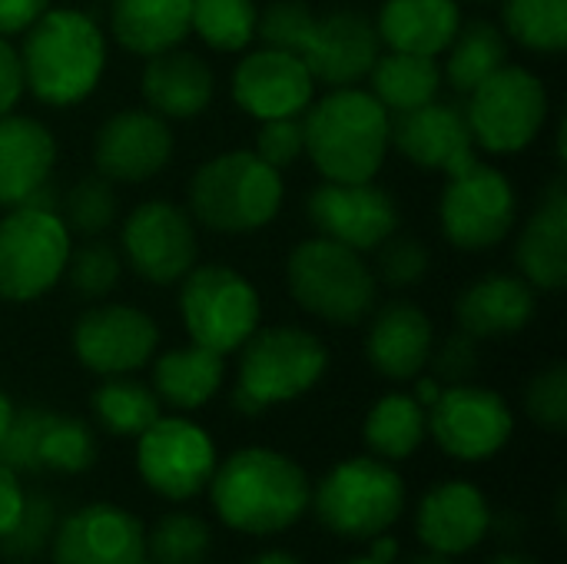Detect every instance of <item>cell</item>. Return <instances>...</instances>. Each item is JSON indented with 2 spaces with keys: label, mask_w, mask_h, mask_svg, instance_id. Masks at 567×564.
Here are the masks:
<instances>
[{
  "label": "cell",
  "mask_w": 567,
  "mask_h": 564,
  "mask_svg": "<svg viewBox=\"0 0 567 564\" xmlns=\"http://www.w3.org/2000/svg\"><path fill=\"white\" fill-rule=\"evenodd\" d=\"M439 90H442V70H439L435 57L389 50V53H379L369 70V93L389 113H405V110L425 106V103L439 100Z\"/></svg>",
  "instance_id": "4dcf8cb0"
},
{
  "label": "cell",
  "mask_w": 567,
  "mask_h": 564,
  "mask_svg": "<svg viewBox=\"0 0 567 564\" xmlns=\"http://www.w3.org/2000/svg\"><path fill=\"white\" fill-rule=\"evenodd\" d=\"M515 263L522 269V279H528L535 289H561L567 283V186L565 180H555L525 223Z\"/></svg>",
  "instance_id": "484cf974"
},
{
  "label": "cell",
  "mask_w": 567,
  "mask_h": 564,
  "mask_svg": "<svg viewBox=\"0 0 567 564\" xmlns=\"http://www.w3.org/2000/svg\"><path fill=\"white\" fill-rule=\"evenodd\" d=\"M535 286L515 273H492L465 286L455 299V322L475 339H502L525 332L535 319Z\"/></svg>",
  "instance_id": "cb8c5ba5"
},
{
  "label": "cell",
  "mask_w": 567,
  "mask_h": 564,
  "mask_svg": "<svg viewBox=\"0 0 567 564\" xmlns=\"http://www.w3.org/2000/svg\"><path fill=\"white\" fill-rule=\"evenodd\" d=\"M256 0H193L189 30H196L213 50L239 53L256 37Z\"/></svg>",
  "instance_id": "d590c367"
},
{
  "label": "cell",
  "mask_w": 567,
  "mask_h": 564,
  "mask_svg": "<svg viewBox=\"0 0 567 564\" xmlns=\"http://www.w3.org/2000/svg\"><path fill=\"white\" fill-rule=\"evenodd\" d=\"M429 369H432V376L442 386L472 382V376L478 372V339L468 336V332H462V329H455L439 346H432Z\"/></svg>",
  "instance_id": "7dc6e473"
},
{
  "label": "cell",
  "mask_w": 567,
  "mask_h": 564,
  "mask_svg": "<svg viewBox=\"0 0 567 564\" xmlns=\"http://www.w3.org/2000/svg\"><path fill=\"white\" fill-rule=\"evenodd\" d=\"M492 505L475 482L449 479L432 485L415 509V535L425 552L435 555H468L492 532Z\"/></svg>",
  "instance_id": "44dd1931"
},
{
  "label": "cell",
  "mask_w": 567,
  "mask_h": 564,
  "mask_svg": "<svg viewBox=\"0 0 567 564\" xmlns=\"http://www.w3.org/2000/svg\"><path fill=\"white\" fill-rule=\"evenodd\" d=\"M56 143L53 133L33 120L3 113L0 116V206H20L37 193L53 170Z\"/></svg>",
  "instance_id": "4316f807"
},
{
  "label": "cell",
  "mask_w": 567,
  "mask_h": 564,
  "mask_svg": "<svg viewBox=\"0 0 567 564\" xmlns=\"http://www.w3.org/2000/svg\"><path fill=\"white\" fill-rule=\"evenodd\" d=\"M66 279L80 299H106L123 276V256L106 239H90L66 256Z\"/></svg>",
  "instance_id": "60d3db41"
},
{
  "label": "cell",
  "mask_w": 567,
  "mask_h": 564,
  "mask_svg": "<svg viewBox=\"0 0 567 564\" xmlns=\"http://www.w3.org/2000/svg\"><path fill=\"white\" fill-rule=\"evenodd\" d=\"M179 316L189 342L219 356L236 352L259 329V293L229 266H193L183 276Z\"/></svg>",
  "instance_id": "ba28073f"
},
{
  "label": "cell",
  "mask_w": 567,
  "mask_h": 564,
  "mask_svg": "<svg viewBox=\"0 0 567 564\" xmlns=\"http://www.w3.org/2000/svg\"><path fill=\"white\" fill-rule=\"evenodd\" d=\"M306 153V130H302V113L299 116H279V120H262L259 140H256V156L269 163L272 170H289L299 156Z\"/></svg>",
  "instance_id": "bcb514c9"
},
{
  "label": "cell",
  "mask_w": 567,
  "mask_h": 564,
  "mask_svg": "<svg viewBox=\"0 0 567 564\" xmlns=\"http://www.w3.org/2000/svg\"><path fill=\"white\" fill-rule=\"evenodd\" d=\"M389 146L419 170H439L445 176L478 160L465 110L439 100L405 113H389Z\"/></svg>",
  "instance_id": "ac0fdd59"
},
{
  "label": "cell",
  "mask_w": 567,
  "mask_h": 564,
  "mask_svg": "<svg viewBox=\"0 0 567 564\" xmlns=\"http://www.w3.org/2000/svg\"><path fill=\"white\" fill-rule=\"evenodd\" d=\"M10 419H13V402H10V396L0 389V442H3V432H7V425H10Z\"/></svg>",
  "instance_id": "9f6ffc18"
},
{
  "label": "cell",
  "mask_w": 567,
  "mask_h": 564,
  "mask_svg": "<svg viewBox=\"0 0 567 564\" xmlns=\"http://www.w3.org/2000/svg\"><path fill=\"white\" fill-rule=\"evenodd\" d=\"M286 283L309 316L332 326H355L375 309L379 283L362 253L326 236L306 239L289 253Z\"/></svg>",
  "instance_id": "52a82bcc"
},
{
  "label": "cell",
  "mask_w": 567,
  "mask_h": 564,
  "mask_svg": "<svg viewBox=\"0 0 567 564\" xmlns=\"http://www.w3.org/2000/svg\"><path fill=\"white\" fill-rule=\"evenodd\" d=\"M339 564H389V562H379V558H372V555H359V558H346V562Z\"/></svg>",
  "instance_id": "680465c9"
},
{
  "label": "cell",
  "mask_w": 567,
  "mask_h": 564,
  "mask_svg": "<svg viewBox=\"0 0 567 564\" xmlns=\"http://www.w3.org/2000/svg\"><path fill=\"white\" fill-rule=\"evenodd\" d=\"M50 564H150L143 522L110 502L73 509L56 522Z\"/></svg>",
  "instance_id": "e0dca14e"
},
{
  "label": "cell",
  "mask_w": 567,
  "mask_h": 564,
  "mask_svg": "<svg viewBox=\"0 0 567 564\" xmlns=\"http://www.w3.org/2000/svg\"><path fill=\"white\" fill-rule=\"evenodd\" d=\"M17 53L23 90L50 106L86 100L106 66L103 30L80 10H43L23 30V47Z\"/></svg>",
  "instance_id": "7a4b0ae2"
},
{
  "label": "cell",
  "mask_w": 567,
  "mask_h": 564,
  "mask_svg": "<svg viewBox=\"0 0 567 564\" xmlns=\"http://www.w3.org/2000/svg\"><path fill=\"white\" fill-rule=\"evenodd\" d=\"M365 449L382 462H405L412 459L422 442L429 439V412L409 392L382 396L362 425Z\"/></svg>",
  "instance_id": "1f68e13d"
},
{
  "label": "cell",
  "mask_w": 567,
  "mask_h": 564,
  "mask_svg": "<svg viewBox=\"0 0 567 564\" xmlns=\"http://www.w3.org/2000/svg\"><path fill=\"white\" fill-rule=\"evenodd\" d=\"M159 346L153 316L133 306L106 302L86 309L73 326V356L96 376H130L143 369Z\"/></svg>",
  "instance_id": "2e32d148"
},
{
  "label": "cell",
  "mask_w": 567,
  "mask_h": 564,
  "mask_svg": "<svg viewBox=\"0 0 567 564\" xmlns=\"http://www.w3.org/2000/svg\"><path fill=\"white\" fill-rule=\"evenodd\" d=\"M435 346L432 319L405 299L385 302L372 309L369 336H365V359L369 366L389 382H412L429 369V356Z\"/></svg>",
  "instance_id": "603a6c76"
},
{
  "label": "cell",
  "mask_w": 567,
  "mask_h": 564,
  "mask_svg": "<svg viewBox=\"0 0 567 564\" xmlns=\"http://www.w3.org/2000/svg\"><path fill=\"white\" fill-rule=\"evenodd\" d=\"M70 256V229L56 209L13 206L0 219V299L33 302L47 296Z\"/></svg>",
  "instance_id": "9c48e42d"
},
{
  "label": "cell",
  "mask_w": 567,
  "mask_h": 564,
  "mask_svg": "<svg viewBox=\"0 0 567 564\" xmlns=\"http://www.w3.org/2000/svg\"><path fill=\"white\" fill-rule=\"evenodd\" d=\"M412 382H415V392H412V396H415V402L429 412V409H432V402L442 396V389H445V386H442L435 376H415Z\"/></svg>",
  "instance_id": "816d5d0a"
},
{
  "label": "cell",
  "mask_w": 567,
  "mask_h": 564,
  "mask_svg": "<svg viewBox=\"0 0 567 564\" xmlns=\"http://www.w3.org/2000/svg\"><path fill=\"white\" fill-rule=\"evenodd\" d=\"M56 509L50 499L43 495H27L20 519L13 522V529L0 539V558L10 564H33L50 552L53 532H56Z\"/></svg>",
  "instance_id": "f35d334b"
},
{
  "label": "cell",
  "mask_w": 567,
  "mask_h": 564,
  "mask_svg": "<svg viewBox=\"0 0 567 564\" xmlns=\"http://www.w3.org/2000/svg\"><path fill=\"white\" fill-rule=\"evenodd\" d=\"M478 3H488V0H478Z\"/></svg>",
  "instance_id": "91938a15"
},
{
  "label": "cell",
  "mask_w": 567,
  "mask_h": 564,
  "mask_svg": "<svg viewBox=\"0 0 567 564\" xmlns=\"http://www.w3.org/2000/svg\"><path fill=\"white\" fill-rule=\"evenodd\" d=\"M246 564H302L296 555H289V552H262V555H256L252 562Z\"/></svg>",
  "instance_id": "db71d44e"
},
{
  "label": "cell",
  "mask_w": 567,
  "mask_h": 564,
  "mask_svg": "<svg viewBox=\"0 0 567 564\" xmlns=\"http://www.w3.org/2000/svg\"><path fill=\"white\" fill-rule=\"evenodd\" d=\"M23 93V73H20V53L13 50L10 37L0 33V116L13 110V103Z\"/></svg>",
  "instance_id": "c3c4849f"
},
{
  "label": "cell",
  "mask_w": 567,
  "mask_h": 564,
  "mask_svg": "<svg viewBox=\"0 0 567 564\" xmlns=\"http://www.w3.org/2000/svg\"><path fill=\"white\" fill-rule=\"evenodd\" d=\"M306 153L326 180H375L389 153V110L359 86H336L302 113Z\"/></svg>",
  "instance_id": "3957f363"
},
{
  "label": "cell",
  "mask_w": 567,
  "mask_h": 564,
  "mask_svg": "<svg viewBox=\"0 0 567 564\" xmlns=\"http://www.w3.org/2000/svg\"><path fill=\"white\" fill-rule=\"evenodd\" d=\"M140 93L146 106L159 113L163 120H189V116H199L213 103L216 80L203 57L169 47L163 53L146 57Z\"/></svg>",
  "instance_id": "d4e9b609"
},
{
  "label": "cell",
  "mask_w": 567,
  "mask_h": 564,
  "mask_svg": "<svg viewBox=\"0 0 567 564\" xmlns=\"http://www.w3.org/2000/svg\"><path fill=\"white\" fill-rule=\"evenodd\" d=\"M203 564H206V562H203Z\"/></svg>",
  "instance_id": "94428289"
},
{
  "label": "cell",
  "mask_w": 567,
  "mask_h": 564,
  "mask_svg": "<svg viewBox=\"0 0 567 564\" xmlns=\"http://www.w3.org/2000/svg\"><path fill=\"white\" fill-rule=\"evenodd\" d=\"M306 209L319 236L342 243L355 253H372L389 233L399 229V206L392 193L385 186H375L372 180H326L309 193Z\"/></svg>",
  "instance_id": "9a60e30c"
},
{
  "label": "cell",
  "mask_w": 567,
  "mask_h": 564,
  "mask_svg": "<svg viewBox=\"0 0 567 564\" xmlns=\"http://www.w3.org/2000/svg\"><path fill=\"white\" fill-rule=\"evenodd\" d=\"M316 80L299 53L259 47L246 53L233 73V100L256 120L299 116L312 103Z\"/></svg>",
  "instance_id": "ffe728a7"
},
{
  "label": "cell",
  "mask_w": 567,
  "mask_h": 564,
  "mask_svg": "<svg viewBox=\"0 0 567 564\" xmlns=\"http://www.w3.org/2000/svg\"><path fill=\"white\" fill-rule=\"evenodd\" d=\"M375 263H372V276L375 283H385L392 289H405V286H415L425 279L429 273V246L412 236V233H389L375 249Z\"/></svg>",
  "instance_id": "b9f144b4"
},
{
  "label": "cell",
  "mask_w": 567,
  "mask_h": 564,
  "mask_svg": "<svg viewBox=\"0 0 567 564\" xmlns=\"http://www.w3.org/2000/svg\"><path fill=\"white\" fill-rule=\"evenodd\" d=\"M462 27L458 0H385L375 30L389 50L439 57Z\"/></svg>",
  "instance_id": "83f0119b"
},
{
  "label": "cell",
  "mask_w": 567,
  "mask_h": 564,
  "mask_svg": "<svg viewBox=\"0 0 567 564\" xmlns=\"http://www.w3.org/2000/svg\"><path fill=\"white\" fill-rule=\"evenodd\" d=\"M209 502L216 519L252 539H269L289 532L312 499L306 469L286 452L249 445L216 462L209 479Z\"/></svg>",
  "instance_id": "6da1fadb"
},
{
  "label": "cell",
  "mask_w": 567,
  "mask_h": 564,
  "mask_svg": "<svg viewBox=\"0 0 567 564\" xmlns=\"http://www.w3.org/2000/svg\"><path fill=\"white\" fill-rule=\"evenodd\" d=\"M193 0H113V37L136 57H153L179 47L189 30Z\"/></svg>",
  "instance_id": "f546056e"
},
{
  "label": "cell",
  "mask_w": 567,
  "mask_h": 564,
  "mask_svg": "<svg viewBox=\"0 0 567 564\" xmlns=\"http://www.w3.org/2000/svg\"><path fill=\"white\" fill-rule=\"evenodd\" d=\"M475 146L488 153H518L535 143L548 120V90L545 83L525 70L505 63L485 83L468 93L465 106Z\"/></svg>",
  "instance_id": "30bf717a"
},
{
  "label": "cell",
  "mask_w": 567,
  "mask_h": 564,
  "mask_svg": "<svg viewBox=\"0 0 567 564\" xmlns=\"http://www.w3.org/2000/svg\"><path fill=\"white\" fill-rule=\"evenodd\" d=\"M96 462V439L76 416L50 412L40 435V472L80 475Z\"/></svg>",
  "instance_id": "74e56055"
},
{
  "label": "cell",
  "mask_w": 567,
  "mask_h": 564,
  "mask_svg": "<svg viewBox=\"0 0 567 564\" xmlns=\"http://www.w3.org/2000/svg\"><path fill=\"white\" fill-rule=\"evenodd\" d=\"M429 435L449 459L488 462L515 435V412L502 392L458 382L445 386L429 409Z\"/></svg>",
  "instance_id": "4fadbf2b"
},
{
  "label": "cell",
  "mask_w": 567,
  "mask_h": 564,
  "mask_svg": "<svg viewBox=\"0 0 567 564\" xmlns=\"http://www.w3.org/2000/svg\"><path fill=\"white\" fill-rule=\"evenodd\" d=\"M120 209L116 189L106 176H83L63 196V226L80 236H100L113 226Z\"/></svg>",
  "instance_id": "ab89813d"
},
{
  "label": "cell",
  "mask_w": 567,
  "mask_h": 564,
  "mask_svg": "<svg viewBox=\"0 0 567 564\" xmlns=\"http://www.w3.org/2000/svg\"><path fill=\"white\" fill-rule=\"evenodd\" d=\"M43 10H50V0H0V33H23Z\"/></svg>",
  "instance_id": "f907efd6"
},
{
  "label": "cell",
  "mask_w": 567,
  "mask_h": 564,
  "mask_svg": "<svg viewBox=\"0 0 567 564\" xmlns=\"http://www.w3.org/2000/svg\"><path fill=\"white\" fill-rule=\"evenodd\" d=\"M120 246L130 269L153 286L179 283L196 266L199 256L196 223L189 209L166 199L140 203L123 219Z\"/></svg>",
  "instance_id": "5bb4252c"
},
{
  "label": "cell",
  "mask_w": 567,
  "mask_h": 564,
  "mask_svg": "<svg viewBox=\"0 0 567 564\" xmlns=\"http://www.w3.org/2000/svg\"><path fill=\"white\" fill-rule=\"evenodd\" d=\"M485 564H542V562H535V558H528V555H522V552H498L495 558H488Z\"/></svg>",
  "instance_id": "11a10c76"
},
{
  "label": "cell",
  "mask_w": 567,
  "mask_h": 564,
  "mask_svg": "<svg viewBox=\"0 0 567 564\" xmlns=\"http://www.w3.org/2000/svg\"><path fill=\"white\" fill-rule=\"evenodd\" d=\"M379 53H382V37L375 23L355 10H332L326 17H316L299 50L312 80L326 83L329 90L355 86L359 80H365Z\"/></svg>",
  "instance_id": "7402d4cb"
},
{
  "label": "cell",
  "mask_w": 567,
  "mask_h": 564,
  "mask_svg": "<svg viewBox=\"0 0 567 564\" xmlns=\"http://www.w3.org/2000/svg\"><path fill=\"white\" fill-rule=\"evenodd\" d=\"M226 356L203 349L196 342L163 352L153 366V392L159 402L179 412H196L216 399L226 376Z\"/></svg>",
  "instance_id": "f1b7e54d"
},
{
  "label": "cell",
  "mask_w": 567,
  "mask_h": 564,
  "mask_svg": "<svg viewBox=\"0 0 567 564\" xmlns=\"http://www.w3.org/2000/svg\"><path fill=\"white\" fill-rule=\"evenodd\" d=\"M173 156L169 123L143 106L113 113L93 140L96 173L110 183H143L153 180Z\"/></svg>",
  "instance_id": "d6986e66"
},
{
  "label": "cell",
  "mask_w": 567,
  "mask_h": 564,
  "mask_svg": "<svg viewBox=\"0 0 567 564\" xmlns=\"http://www.w3.org/2000/svg\"><path fill=\"white\" fill-rule=\"evenodd\" d=\"M90 409L93 419L120 439H136L163 416V402L153 392V386H143L130 376H106L93 389Z\"/></svg>",
  "instance_id": "836d02e7"
},
{
  "label": "cell",
  "mask_w": 567,
  "mask_h": 564,
  "mask_svg": "<svg viewBox=\"0 0 567 564\" xmlns=\"http://www.w3.org/2000/svg\"><path fill=\"white\" fill-rule=\"evenodd\" d=\"M282 176L249 150H229L206 160L186 189L193 223L216 233H256L282 209Z\"/></svg>",
  "instance_id": "277c9868"
},
{
  "label": "cell",
  "mask_w": 567,
  "mask_h": 564,
  "mask_svg": "<svg viewBox=\"0 0 567 564\" xmlns=\"http://www.w3.org/2000/svg\"><path fill=\"white\" fill-rule=\"evenodd\" d=\"M236 352L239 376L233 406L243 416H262L272 406L306 396L329 369V349L322 339L296 326L256 329Z\"/></svg>",
  "instance_id": "8992f818"
},
{
  "label": "cell",
  "mask_w": 567,
  "mask_h": 564,
  "mask_svg": "<svg viewBox=\"0 0 567 564\" xmlns=\"http://www.w3.org/2000/svg\"><path fill=\"white\" fill-rule=\"evenodd\" d=\"M505 37L535 53L567 47V0H502Z\"/></svg>",
  "instance_id": "e575fe53"
},
{
  "label": "cell",
  "mask_w": 567,
  "mask_h": 564,
  "mask_svg": "<svg viewBox=\"0 0 567 564\" xmlns=\"http://www.w3.org/2000/svg\"><path fill=\"white\" fill-rule=\"evenodd\" d=\"M47 416H50V409H40V406L13 409V419L0 442V462L7 469H13L17 475L40 472V435H43Z\"/></svg>",
  "instance_id": "7bdbcfd3"
},
{
  "label": "cell",
  "mask_w": 567,
  "mask_h": 564,
  "mask_svg": "<svg viewBox=\"0 0 567 564\" xmlns=\"http://www.w3.org/2000/svg\"><path fill=\"white\" fill-rule=\"evenodd\" d=\"M409 502L405 479L375 455H355L332 465L312 489L309 509L336 539L372 542L392 532Z\"/></svg>",
  "instance_id": "5b68a950"
},
{
  "label": "cell",
  "mask_w": 567,
  "mask_h": 564,
  "mask_svg": "<svg viewBox=\"0 0 567 564\" xmlns=\"http://www.w3.org/2000/svg\"><path fill=\"white\" fill-rule=\"evenodd\" d=\"M445 76L458 93H472L478 83H485L492 73H498L508 63V40L505 30L492 20H472L458 27L452 43L445 47Z\"/></svg>",
  "instance_id": "d6a6232c"
},
{
  "label": "cell",
  "mask_w": 567,
  "mask_h": 564,
  "mask_svg": "<svg viewBox=\"0 0 567 564\" xmlns=\"http://www.w3.org/2000/svg\"><path fill=\"white\" fill-rule=\"evenodd\" d=\"M209 548H213V532L193 512H166L146 532L150 564H203Z\"/></svg>",
  "instance_id": "8d00e7d4"
},
{
  "label": "cell",
  "mask_w": 567,
  "mask_h": 564,
  "mask_svg": "<svg viewBox=\"0 0 567 564\" xmlns=\"http://www.w3.org/2000/svg\"><path fill=\"white\" fill-rule=\"evenodd\" d=\"M369 555L372 558H379V562H395V555H399V542L385 532V535H375L372 539V548H369Z\"/></svg>",
  "instance_id": "f5cc1de1"
},
{
  "label": "cell",
  "mask_w": 567,
  "mask_h": 564,
  "mask_svg": "<svg viewBox=\"0 0 567 564\" xmlns=\"http://www.w3.org/2000/svg\"><path fill=\"white\" fill-rule=\"evenodd\" d=\"M312 23H316V13L306 0H272L256 17V37L262 40V47L299 53Z\"/></svg>",
  "instance_id": "ee69618b"
},
{
  "label": "cell",
  "mask_w": 567,
  "mask_h": 564,
  "mask_svg": "<svg viewBox=\"0 0 567 564\" xmlns=\"http://www.w3.org/2000/svg\"><path fill=\"white\" fill-rule=\"evenodd\" d=\"M442 233L455 249L485 253L508 239L518 216L512 180L485 163H468L449 176L439 203Z\"/></svg>",
  "instance_id": "8fae6325"
},
{
  "label": "cell",
  "mask_w": 567,
  "mask_h": 564,
  "mask_svg": "<svg viewBox=\"0 0 567 564\" xmlns=\"http://www.w3.org/2000/svg\"><path fill=\"white\" fill-rule=\"evenodd\" d=\"M216 442L183 416H159L136 435V472L143 485L166 502L196 499L216 472Z\"/></svg>",
  "instance_id": "7c38bea8"
},
{
  "label": "cell",
  "mask_w": 567,
  "mask_h": 564,
  "mask_svg": "<svg viewBox=\"0 0 567 564\" xmlns=\"http://www.w3.org/2000/svg\"><path fill=\"white\" fill-rule=\"evenodd\" d=\"M525 412L528 419L551 432V435H561L567 429V366L565 362H555L548 369H542L528 389H525Z\"/></svg>",
  "instance_id": "f6af8a7d"
},
{
  "label": "cell",
  "mask_w": 567,
  "mask_h": 564,
  "mask_svg": "<svg viewBox=\"0 0 567 564\" xmlns=\"http://www.w3.org/2000/svg\"><path fill=\"white\" fill-rule=\"evenodd\" d=\"M23 502H27V492H23V485H20V475L0 462V539H3V535L13 529V522L20 519Z\"/></svg>",
  "instance_id": "681fc988"
},
{
  "label": "cell",
  "mask_w": 567,
  "mask_h": 564,
  "mask_svg": "<svg viewBox=\"0 0 567 564\" xmlns=\"http://www.w3.org/2000/svg\"><path fill=\"white\" fill-rule=\"evenodd\" d=\"M409 564H455V558H449V555H435V552H425V555L412 558Z\"/></svg>",
  "instance_id": "6f0895ef"
}]
</instances>
